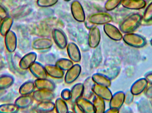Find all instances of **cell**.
Returning <instances> with one entry per match:
<instances>
[{"label":"cell","instance_id":"2e32d148","mask_svg":"<svg viewBox=\"0 0 152 113\" xmlns=\"http://www.w3.org/2000/svg\"><path fill=\"white\" fill-rule=\"evenodd\" d=\"M29 71L37 79L47 78L48 75L45 66L37 61H35L29 68Z\"/></svg>","mask_w":152,"mask_h":113},{"label":"cell","instance_id":"f546056e","mask_svg":"<svg viewBox=\"0 0 152 113\" xmlns=\"http://www.w3.org/2000/svg\"><path fill=\"white\" fill-rule=\"evenodd\" d=\"M93 104L94 107L95 113L105 112V100L94 95L93 99Z\"/></svg>","mask_w":152,"mask_h":113},{"label":"cell","instance_id":"44dd1931","mask_svg":"<svg viewBox=\"0 0 152 113\" xmlns=\"http://www.w3.org/2000/svg\"><path fill=\"white\" fill-rule=\"evenodd\" d=\"M76 103L81 108L83 113H95L93 102H91L89 99L81 97Z\"/></svg>","mask_w":152,"mask_h":113},{"label":"cell","instance_id":"8fae6325","mask_svg":"<svg viewBox=\"0 0 152 113\" xmlns=\"http://www.w3.org/2000/svg\"><path fill=\"white\" fill-rule=\"evenodd\" d=\"M4 43L8 52L13 53L16 50L18 45V39L16 33L10 31L4 36Z\"/></svg>","mask_w":152,"mask_h":113},{"label":"cell","instance_id":"74e56055","mask_svg":"<svg viewBox=\"0 0 152 113\" xmlns=\"http://www.w3.org/2000/svg\"><path fill=\"white\" fill-rule=\"evenodd\" d=\"M120 69L118 68H112L110 70L106 71V73H103L105 76L109 77L111 80L114 79L118 76V74L119 73Z\"/></svg>","mask_w":152,"mask_h":113},{"label":"cell","instance_id":"8992f818","mask_svg":"<svg viewBox=\"0 0 152 113\" xmlns=\"http://www.w3.org/2000/svg\"><path fill=\"white\" fill-rule=\"evenodd\" d=\"M71 11L75 20L80 23H83L86 20V15L84 9L80 3L75 0L71 4Z\"/></svg>","mask_w":152,"mask_h":113},{"label":"cell","instance_id":"b9f144b4","mask_svg":"<svg viewBox=\"0 0 152 113\" xmlns=\"http://www.w3.org/2000/svg\"><path fill=\"white\" fill-rule=\"evenodd\" d=\"M145 95L148 98L152 99V85L146 88L145 91Z\"/></svg>","mask_w":152,"mask_h":113},{"label":"cell","instance_id":"1f68e13d","mask_svg":"<svg viewBox=\"0 0 152 113\" xmlns=\"http://www.w3.org/2000/svg\"><path fill=\"white\" fill-rule=\"evenodd\" d=\"M55 110L58 113H67L69 112L67 104L61 98L57 99L55 101Z\"/></svg>","mask_w":152,"mask_h":113},{"label":"cell","instance_id":"9a60e30c","mask_svg":"<svg viewBox=\"0 0 152 113\" xmlns=\"http://www.w3.org/2000/svg\"><path fill=\"white\" fill-rule=\"evenodd\" d=\"M125 93L122 91H118L113 95L110 100V107L120 109L125 103Z\"/></svg>","mask_w":152,"mask_h":113},{"label":"cell","instance_id":"3957f363","mask_svg":"<svg viewBox=\"0 0 152 113\" xmlns=\"http://www.w3.org/2000/svg\"><path fill=\"white\" fill-rule=\"evenodd\" d=\"M88 20L95 25H101L110 23L113 20L111 15L106 12H98L90 15Z\"/></svg>","mask_w":152,"mask_h":113},{"label":"cell","instance_id":"ee69618b","mask_svg":"<svg viewBox=\"0 0 152 113\" xmlns=\"http://www.w3.org/2000/svg\"><path fill=\"white\" fill-rule=\"evenodd\" d=\"M145 78L147 80L148 83L152 85V71L146 73L145 75Z\"/></svg>","mask_w":152,"mask_h":113},{"label":"cell","instance_id":"5b68a950","mask_svg":"<svg viewBox=\"0 0 152 113\" xmlns=\"http://www.w3.org/2000/svg\"><path fill=\"white\" fill-rule=\"evenodd\" d=\"M87 40L89 48L96 49L99 46L101 42V34L100 29L96 26L89 30Z\"/></svg>","mask_w":152,"mask_h":113},{"label":"cell","instance_id":"d6a6232c","mask_svg":"<svg viewBox=\"0 0 152 113\" xmlns=\"http://www.w3.org/2000/svg\"><path fill=\"white\" fill-rule=\"evenodd\" d=\"M19 108L15 104H5L0 105V113H15Z\"/></svg>","mask_w":152,"mask_h":113},{"label":"cell","instance_id":"d4e9b609","mask_svg":"<svg viewBox=\"0 0 152 113\" xmlns=\"http://www.w3.org/2000/svg\"><path fill=\"white\" fill-rule=\"evenodd\" d=\"M83 93V84L82 83H77L74 85L71 90V98L70 101L74 104L77 100L82 97Z\"/></svg>","mask_w":152,"mask_h":113},{"label":"cell","instance_id":"8d00e7d4","mask_svg":"<svg viewBox=\"0 0 152 113\" xmlns=\"http://www.w3.org/2000/svg\"><path fill=\"white\" fill-rule=\"evenodd\" d=\"M58 0H37V4L42 8H49L55 5Z\"/></svg>","mask_w":152,"mask_h":113},{"label":"cell","instance_id":"5bb4252c","mask_svg":"<svg viewBox=\"0 0 152 113\" xmlns=\"http://www.w3.org/2000/svg\"><path fill=\"white\" fill-rule=\"evenodd\" d=\"M37 58V55L34 52L26 54L20 58L19 62L20 68L22 70L29 69L31 66L35 62Z\"/></svg>","mask_w":152,"mask_h":113},{"label":"cell","instance_id":"277c9868","mask_svg":"<svg viewBox=\"0 0 152 113\" xmlns=\"http://www.w3.org/2000/svg\"><path fill=\"white\" fill-rule=\"evenodd\" d=\"M52 36L55 44L60 49L66 48L68 44L67 39L65 33L60 28H53L52 31Z\"/></svg>","mask_w":152,"mask_h":113},{"label":"cell","instance_id":"836d02e7","mask_svg":"<svg viewBox=\"0 0 152 113\" xmlns=\"http://www.w3.org/2000/svg\"><path fill=\"white\" fill-rule=\"evenodd\" d=\"M123 0H107L104 4V8L107 11H111L118 7Z\"/></svg>","mask_w":152,"mask_h":113},{"label":"cell","instance_id":"9c48e42d","mask_svg":"<svg viewBox=\"0 0 152 113\" xmlns=\"http://www.w3.org/2000/svg\"><path fill=\"white\" fill-rule=\"evenodd\" d=\"M53 45L52 40L48 37H40L35 39L32 42V48L37 50L50 49Z\"/></svg>","mask_w":152,"mask_h":113},{"label":"cell","instance_id":"f1b7e54d","mask_svg":"<svg viewBox=\"0 0 152 113\" xmlns=\"http://www.w3.org/2000/svg\"><path fill=\"white\" fill-rule=\"evenodd\" d=\"M35 88L34 82L27 81L20 86L19 91L21 95H30L34 91Z\"/></svg>","mask_w":152,"mask_h":113},{"label":"cell","instance_id":"603a6c76","mask_svg":"<svg viewBox=\"0 0 152 113\" xmlns=\"http://www.w3.org/2000/svg\"><path fill=\"white\" fill-rule=\"evenodd\" d=\"M95 84L92 77L89 76L84 81L83 84V93L82 97L90 99L94 95L93 91V87Z\"/></svg>","mask_w":152,"mask_h":113},{"label":"cell","instance_id":"7a4b0ae2","mask_svg":"<svg viewBox=\"0 0 152 113\" xmlns=\"http://www.w3.org/2000/svg\"><path fill=\"white\" fill-rule=\"evenodd\" d=\"M122 40L129 46L137 48H143L147 42L146 39L143 36L133 32L125 34Z\"/></svg>","mask_w":152,"mask_h":113},{"label":"cell","instance_id":"7c38bea8","mask_svg":"<svg viewBox=\"0 0 152 113\" xmlns=\"http://www.w3.org/2000/svg\"><path fill=\"white\" fill-rule=\"evenodd\" d=\"M92 89L95 95L105 101H110L113 96L111 91L108 87L100 86L95 83Z\"/></svg>","mask_w":152,"mask_h":113},{"label":"cell","instance_id":"ac0fdd59","mask_svg":"<svg viewBox=\"0 0 152 113\" xmlns=\"http://www.w3.org/2000/svg\"><path fill=\"white\" fill-rule=\"evenodd\" d=\"M34 82L36 88L37 89L53 91L56 88L55 83L47 78L37 79Z\"/></svg>","mask_w":152,"mask_h":113},{"label":"cell","instance_id":"52a82bcc","mask_svg":"<svg viewBox=\"0 0 152 113\" xmlns=\"http://www.w3.org/2000/svg\"><path fill=\"white\" fill-rule=\"evenodd\" d=\"M81 72V66L78 64H74L72 67L67 70L64 76L65 82L69 84L73 83L78 79Z\"/></svg>","mask_w":152,"mask_h":113},{"label":"cell","instance_id":"ba28073f","mask_svg":"<svg viewBox=\"0 0 152 113\" xmlns=\"http://www.w3.org/2000/svg\"><path fill=\"white\" fill-rule=\"evenodd\" d=\"M104 31L109 38L115 41H119L123 38L121 32L112 24L108 23L104 25Z\"/></svg>","mask_w":152,"mask_h":113},{"label":"cell","instance_id":"e0dca14e","mask_svg":"<svg viewBox=\"0 0 152 113\" xmlns=\"http://www.w3.org/2000/svg\"><path fill=\"white\" fill-rule=\"evenodd\" d=\"M148 83L145 78H140L132 84L130 88V91L134 96H138L145 91Z\"/></svg>","mask_w":152,"mask_h":113},{"label":"cell","instance_id":"7dc6e473","mask_svg":"<svg viewBox=\"0 0 152 113\" xmlns=\"http://www.w3.org/2000/svg\"><path fill=\"white\" fill-rule=\"evenodd\" d=\"M150 42H151V45L152 46V39L151 40V41H150Z\"/></svg>","mask_w":152,"mask_h":113},{"label":"cell","instance_id":"681fc988","mask_svg":"<svg viewBox=\"0 0 152 113\" xmlns=\"http://www.w3.org/2000/svg\"><path fill=\"white\" fill-rule=\"evenodd\" d=\"M64 1H70L71 0H64Z\"/></svg>","mask_w":152,"mask_h":113},{"label":"cell","instance_id":"4fadbf2b","mask_svg":"<svg viewBox=\"0 0 152 113\" xmlns=\"http://www.w3.org/2000/svg\"><path fill=\"white\" fill-rule=\"evenodd\" d=\"M67 52L69 59L75 63H78L81 60V54L76 43L70 42L66 47Z\"/></svg>","mask_w":152,"mask_h":113},{"label":"cell","instance_id":"c3c4849f","mask_svg":"<svg viewBox=\"0 0 152 113\" xmlns=\"http://www.w3.org/2000/svg\"><path fill=\"white\" fill-rule=\"evenodd\" d=\"M150 102H151V104L152 106V99H151V101H150Z\"/></svg>","mask_w":152,"mask_h":113},{"label":"cell","instance_id":"cb8c5ba5","mask_svg":"<svg viewBox=\"0 0 152 113\" xmlns=\"http://www.w3.org/2000/svg\"><path fill=\"white\" fill-rule=\"evenodd\" d=\"M33 100L34 98L30 95H21L16 99L14 104L19 109H25L31 106Z\"/></svg>","mask_w":152,"mask_h":113},{"label":"cell","instance_id":"d590c367","mask_svg":"<svg viewBox=\"0 0 152 113\" xmlns=\"http://www.w3.org/2000/svg\"><path fill=\"white\" fill-rule=\"evenodd\" d=\"M152 20V2L149 4L144 12L142 17V21L149 22Z\"/></svg>","mask_w":152,"mask_h":113},{"label":"cell","instance_id":"d6986e66","mask_svg":"<svg viewBox=\"0 0 152 113\" xmlns=\"http://www.w3.org/2000/svg\"><path fill=\"white\" fill-rule=\"evenodd\" d=\"M124 8L130 10H140L146 5L145 0H123L121 3Z\"/></svg>","mask_w":152,"mask_h":113},{"label":"cell","instance_id":"4dcf8cb0","mask_svg":"<svg viewBox=\"0 0 152 113\" xmlns=\"http://www.w3.org/2000/svg\"><path fill=\"white\" fill-rule=\"evenodd\" d=\"M55 65L60 69L65 71L72 67L74 65V62L70 59L62 58L58 60L55 62Z\"/></svg>","mask_w":152,"mask_h":113},{"label":"cell","instance_id":"60d3db41","mask_svg":"<svg viewBox=\"0 0 152 113\" xmlns=\"http://www.w3.org/2000/svg\"><path fill=\"white\" fill-rule=\"evenodd\" d=\"M8 16V14L6 10L0 4V18L3 19Z\"/></svg>","mask_w":152,"mask_h":113},{"label":"cell","instance_id":"ab89813d","mask_svg":"<svg viewBox=\"0 0 152 113\" xmlns=\"http://www.w3.org/2000/svg\"><path fill=\"white\" fill-rule=\"evenodd\" d=\"M134 95L131 93L130 91H127L125 93V103L127 105H129L132 104L134 100Z\"/></svg>","mask_w":152,"mask_h":113},{"label":"cell","instance_id":"83f0119b","mask_svg":"<svg viewBox=\"0 0 152 113\" xmlns=\"http://www.w3.org/2000/svg\"><path fill=\"white\" fill-rule=\"evenodd\" d=\"M14 82L12 76L3 74L0 76V90H4L10 87Z\"/></svg>","mask_w":152,"mask_h":113},{"label":"cell","instance_id":"e575fe53","mask_svg":"<svg viewBox=\"0 0 152 113\" xmlns=\"http://www.w3.org/2000/svg\"><path fill=\"white\" fill-rule=\"evenodd\" d=\"M152 106L150 102L149 104V102L146 100H142L138 103V109L141 112H151Z\"/></svg>","mask_w":152,"mask_h":113},{"label":"cell","instance_id":"4316f807","mask_svg":"<svg viewBox=\"0 0 152 113\" xmlns=\"http://www.w3.org/2000/svg\"><path fill=\"white\" fill-rule=\"evenodd\" d=\"M13 23V19L9 16L2 19L0 25V34L2 36H5L10 31Z\"/></svg>","mask_w":152,"mask_h":113},{"label":"cell","instance_id":"f6af8a7d","mask_svg":"<svg viewBox=\"0 0 152 113\" xmlns=\"http://www.w3.org/2000/svg\"><path fill=\"white\" fill-rule=\"evenodd\" d=\"M85 24V26L86 28H87L88 30H90L91 28H93L96 25H94V24H92L87 18L86 19V20L84 22Z\"/></svg>","mask_w":152,"mask_h":113},{"label":"cell","instance_id":"6da1fadb","mask_svg":"<svg viewBox=\"0 0 152 113\" xmlns=\"http://www.w3.org/2000/svg\"><path fill=\"white\" fill-rule=\"evenodd\" d=\"M142 16L138 13H133L126 18L119 25V30L123 33L133 32L141 24Z\"/></svg>","mask_w":152,"mask_h":113},{"label":"cell","instance_id":"f907efd6","mask_svg":"<svg viewBox=\"0 0 152 113\" xmlns=\"http://www.w3.org/2000/svg\"><path fill=\"white\" fill-rule=\"evenodd\" d=\"M2 21V19H1V18H0V25H1V22Z\"/></svg>","mask_w":152,"mask_h":113},{"label":"cell","instance_id":"ffe728a7","mask_svg":"<svg viewBox=\"0 0 152 113\" xmlns=\"http://www.w3.org/2000/svg\"><path fill=\"white\" fill-rule=\"evenodd\" d=\"M48 76L56 79H61L65 75L64 71L61 70L55 65L47 64L45 66Z\"/></svg>","mask_w":152,"mask_h":113},{"label":"cell","instance_id":"f35d334b","mask_svg":"<svg viewBox=\"0 0 152 113\" xmlns=\"http://www.w3.org/2000/svg\"><path fill=\"white\" fill-rule=\"evenodd\" d=\"M61 98L66 101L70 100L71 98V90L69 89H66L61 91Z\"/></svg>","mask_w":152,"mask_h":113},{"label":"cell","instance_id":"bcb514c9","mask_svg":"<svg viewBox=\"0 0 152 113\" xmlns=\"http://www.w3.org/2000/svg\"><path fill=\"white\" fill-rule=\"evenodd\" d=\"M119 112V110H118V109L110 107L109 109H107L106 111H105V112L104 113H118Z\"/></svg>","mask_w":152,"mask_h":113},{"label":"cell","instance_id":"7bdbcfd3","mask_svg":"<svg viewBox=\"0 0 152 113\" xmlns=\"http://www.w3.org/2000/svg\"><path fill=\"white\" fill-rule=\"evenodd\" d=\"M73 110L74 113H83V111L81 108L77 104V103H75L73 104Z\"/></svg>","mask_w":152,"mask_h":113},{"label":"cell","instance_id":"30bf717a","mask_svg":"<svg viewBox=\"0 0 152 113\" xmlns=\"http://www.w3.org/2000/svg\"><path fill=\"white\" fill-rule=\"evenodd\" d=\"M34 99L37 102L52 101L55 97L53 91L37 89L33 93Z\"/></svg>","mask_w":152,"mask_h":113},{"label":"cell","instance_id":"484cf974","mask_svg":"<svg viewBox=\"0 0 152 113\" xmlns=\"http://www.w3.org/2000/svg\"><path fill=\"white\" fill-rule=\"evenodd\" d=\"M36 111L40 113H50L55 110V103L51 101L39 102L35 108Z\"/></svg>","mask_w":152,"mask_h":113},{"label":"cell","instance_id":"7402d4cb","mask_svg":"<svg viewBox=\"0 0 152 113\" xmlns=\"http://www.w3.org/2000/svg\"><path fill=\"white\" fill-rule=\"evenodd\" d=\"M92 80L95 84L109 88L111 85V80L105 75L100 73L94 74L92 76Z\"/></svg>","mask_w":152,"mask_h":113}]
</instances>
